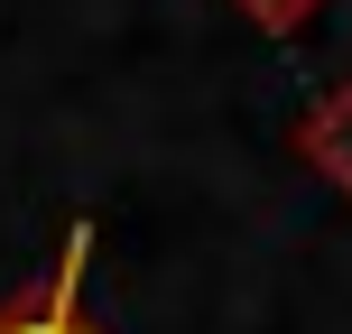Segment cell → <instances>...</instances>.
I'll return each mask as SVG.
<instances>
[{
    "mask_svg": "<svg viewBox=\"0 0 352 334\" xmlns=\"http://www.w3.org/2000/svg\"><path fill=\"white\" fill-rule=\"evenodd\" d=\"M250 10H260V19H269V28H287V19H297V10H306V0H250Z\"/></svg>",
    "mask_w": 352,
    "mask_h": 334,
    "instance_id": "7a4b0ae2",
    "label": "cell"
},
{
    "mask_svg": "<svg viewBox=\"0 0 352 334\" xmlns=\"http://www.w3.org/2000/svg\"><path fill=\"white\" fill-rule=\"evenodd\" d=\"M0 334H84V325H74L65 306H47V316H10V325H0Z\"/></svg>",
    "mask_w": 352,
    "mask_h": 334,
    "instance_id": "6da1fadb",
    "label": "cell"
}]
</instances>
